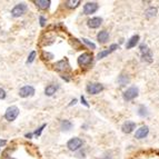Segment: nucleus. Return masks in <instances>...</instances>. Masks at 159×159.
Wrapping results in <instances>:
<instances>
[{"label":"nucleus","instance_id":"obj_9","mask_svg":"<svg viewBox=\"0 0 159 159\" xmlns=\"http://www.w3.org/2000/svg\"><path fill=\"white\" fill-rule=\"evenodd\" d=\"M98 10V3L97 2H87L84 7L85 15H91L95 14Z\"/></svg>","mask_w":159,"mask_h":159},{"label":"nucleus","instance_id":"obj_24","mask_svg":"<svg viewBox=\"0 0 159 159\" xmlns=\"http://www.w3.org/2000/svg\"><path fill=\"white\" fill-rule=\"evenodd\" d=\"M82 41H84L87 46H89L90 48H92V49H96V45H95V44H94V42L89 41V40L86 39V38H82Z\"/></svg>","mask_w":159,"mask_h":159},{"label":"nucleus","instance_id":"obj_23","mask_svg":"<svg viewBox=\"0 0 159 159\" xmlns=\"http://www.w3.org/2000/svg\"><path fill=\"white\" fill-rule=\"evenodd\" d=\"M110 52H111V51L109 50V49H107V50H103V51H101V52L98 53L97 58H98V59H103V58H105L106 56H108V55H109Z\"/></svg>","mask_w":159,"mask_h":159},{"label":"nucleus","instance_id":"obj_27","mask_svg":"<svg viewBox=\"0 0 159 159\" xmlns=\"http://www.w3.org/2000/svg\"><path fill=\"white\" fill-rule=\"evenodd\" d=\"M5 97H6V91L0 88V99H3Z\"/></svg>","mask_w":159,"mask_h":159},{"label":"nucleus","instance_id":"obj_20","mask_svg":"<svg viewBox=\"0 0 159 159\" xmlns=\"http://www.w3.org/2000/svg\"><path fill=\"white\" fill-rule=\"evenodd\" d=\"M60 127H61L62 130H70L73 128V123H70L69 120H62L61 123H60Z\"/></svg>","mask_w":159,"mask_h":159},{"label":"nucleus","instance_id":"obj_8","mask_svg":"<svg viewBox=\"0 0 159 159\" xmlns=\"http://www.w3.org/2000/svg\"><path fill=\"white\" fill-rule=\"evenodd\" d=\"M91 61H92V55L89 52L82 53L78 58V64L80 66H87V65H89Z\"/></svg>","mask_w":159,"mask_h":159},{"label":"nucleus","instance_id":"obj_11","mask_svg":"<svg viewBox=\"0 0 159 159\" xmlns=\"http://www.w3.org/2000/svg\"><path fill=\"white\" fill-rule=\"evenodd\" d=\"M135 128H136V123L134 121H126L123 125V127H121V129H123L125 134H130V132L134 131Z\"/></svg>","mask_w":159,"mask_h":159},{"label":"nucleus","instance_id":"obj_30","mask_svg":"<svg viewBox=\"0 0 159 159\" xmlns=\"http://www.w3.org/2000/svg\"><path fill=\"white\" fill-rule=\"evenodd\" d=\"M81 103H84V105H85V106H86V107H89V105H88V103H86V99H85V97H84V96H82V97H81Z\"/></svg>","mask_w":159,"mask_h":159},{"label":"nucleus","instance_id":"obj_10","mask_svg":"<svg viewBox=\"0 0 159 159\" xmlns=\"http://www.w3.org/2000/svg\"><path fill=\"white\" fill-rule=\"evenodd\" d=\"M148 134H149V128H148L147 126H142L139 129H137L135 137H136L137 139H142V138L147 137Z\"/></svg>","mask_w":159,"mask_h":159},{"label":"nucleus","instance_id":"obj_21","mask_svg":"<svg viewBox=\"0 0 159 159\" xmlns=\"http://www.w3.org/2000/svg\"><path fill=\"white\" fill-rule=\"evenodd\" d=\"M80 5V1L79 0H68L66 2V6L68 8H77V7Z\"/></svg>","mask_w":159,"mask_h":159},{"label":"nucleus","instance_id":"obj_7","mask_svg":"<svg viewBox=\"0 0 159 159\" xmlns=\"http://www.w3.org/2000/svg\"><path fill=\"white\" fill-rule=\"evenodd\" d=\"M35 95V88L32 86H25L19 90V96L23 98H28Z\"/></svg>","mask_w":159,"mask_h":159},{"label":"nucleus","instance_id":"obj_14","mask_svg":"<svg viewBox=\"0 0 159 159\" xmlns=\"http://www.w3.org/2000/svg\"><path fill=\"white\" fill-rule=\"evenodd\" d=\"M138 41H139V36H138V35L132 36L130 39L127 41V44H126V48H127V49H130V48L136 47V45L138 44Z\"/></svg>","mask_w":159,"mask_h":159},{"label":"nucleus","instance_id":"obj_34","mask_svg":"<svg viewBox=\"0 0 159 159\" xmlns=\"http://www.w3.org/2000/svg\"><path fill=\"white\" fill-rule=\"evenodd\" d=\"M6 159H12V158H6Z\"/></svg>","mask_w":159,"mask_h":159},{"label":"nucleus","instance_id":"obj_18","mask_svg":"<svg viewBox=\"0 0 159 159\" xmlns=\"http://www.w3.org/2000/svg\"><path fill=\"white\" fill-rule=\"evenodd\" d=\"M156 15H157V8H155V7H150V8H148L145 11V16L147 18L155 17Z\"/></svg>","mask_w":159,"mask_h":159},{"label":"nucleus","instance_id":"obj_1","mask_svg":"<svg viewBox=\"0 0 159 159\" xmlns=\"http://www.w3.org/2000/svg\"><path fill=\"white\" fill-rule=\"evenodd\" d=\"M140 51H141V58L144 61H147L150 64L153 61V53H151V50L147 47V45L142 44L140 45Z\"/></svg>","mask_w":159,"mask_h":159},{"label":"nucleus","instance_id":"obj_29","mask_svg":"<svg viewBox=\"0 0 159 159\" xmlns=\"http://www.w3.org/2000/svg\"><path fill=\"white\" fill-rule=\"evenodd\" d=\"M45 23H46V19L41 16V17H40V25H41V26H45Z\"/></svg>","mask_w":159,"mask_h":159},{"label":"nucleus","instance_id":"obj_25","mask_svg":"<svg viewBox=\"0 0 159 159\" xmlns=\"http://www.w3.org/2000/svg\"><path fill=\"white\" fill-rule=\"evenodd\" d=\"M35 57H36V52L35 51H31V53L29 55L28 60H27V64H31V62L35 60Z\"/></svg>","mask_w":159,"mask_h":159},{"label":"nucleus","instance_id":"obj_16","mask_svg":"<svg viewBox=\"0 0 159 159\" xmlns=\"http://www.w3.org/2000/svg\"><path fill=\"white\" fill-rule=\"evenodd\" d=\"M57 89H58V86H57V85H49V86L45 89L46 96H49V97L52 96L53 94L57 91Z\"/></svg>","mask_w":159,"mask_h":159},{"label":"nucleus","instance_id":"obj_31","mask_svg":"<svg viewBox=\"0 0 159 159\" xmlns=\"http://www.w3.org/2000/svg\"><path fill=\"white\" fill-rule=\"evenodd\" d=\"M3 145H6V140H0V147Z\"/></svg>","mask_w":159,"mask_h":159},{"label":"nucleus","instance_id":"obj_33","mask_svg":"<svg viewBox=\"0 0 159 159\" xmlns=\"http://www.w3.org/2000/svg\"><path fill=\"white\" fill-rule=\"evenodd\" d=\"M26 137H27V138H30V137H31V134H27V135H26Z\"/></svg>","mask_w":159,"mask_h":159},{"label":"nucleus","instance_id":"obj_19","mask_svg":"<svg viewBox=\"0 0 159 159\" xmlns=\"http://www.w3.org/2000/svg\"><path fill=\"white\" fill-rule=\"evenodd\" d=\"M129 81H130V79L127 75H121L118 78V82H119L120 86H125V85L129 84Z\"/></svg>","mask_w":159,"mask_h":159},{"label":"nucleus","instance_id":"obj_17","mask_svg":"<svg viewBox=\"0 0 159 159\" xmlns=\"http://www.w3.org/2000/svg\"><path fill=\"white\" fill-rule=\"evenodd\" d=\"M55 67H56L57 70H67L69 65H68V62L66 60H60V61H58L55 65Z\"/></svg>","mask_w":159,"mask_h":159},{"label":"nucleus","instance_id":"obj_15","mask_svg":"<svg viewBox=\"0 0 159 159\" xmlns=\"http://www.w3.org/2000/svg\"><path fill=\"white\" fill-rule=\"evenodd\" d=\"M35 3L42 10L49 8V6H50V1L49 0H37V1H35Z\"/></svg>","mask_w":159,"mask_h":159},{"label":"nucleus","instance_id":"obj_5","mask_svg":"<svg viewBox=\"0 0 159 159\" xmlns=\"http://www.w3.org/2000/svg\"><path fill=\"white\" fill-rule=\"evenodd\" d=\"M82 146V140L80 138H73L67 142V147L69 148V150L71 151H76L78 150L79 148Z\"/></svg>","mask_w":159,"mask_h":159},{"label":"nucleus","instance_id":"obj_22","mask_svg":"<svg viewBox=\"0 0 159 159\" xmlns=\"http://www.w3.org/2000/svg\"><path fill=\"white\" fill-rule=\"evenodd\" d=\"M138 115H139L140 117H147L149 112H148L147 108L145 106H140L139 109H138Z\"/></svg>","mask_w":159,"mask_h":159},{"label":"nucleus","instance_id":"obj_32","mask_svg":"<svg viewBox=\"0 0 159 159\" xmlns=\"http://www.w3.org/2000/svg\"><path fill=\"white\" fill-rule=\"evenodd\" d=\"M76 103H77V99H73V100H71V103H69V106H71V105H75Z\"/></svg>","mask_w":159,"mask_h":159},{"label":"nucleus","instance_id":"obj_2","mask_svg":"<svg viewBox=\"0 0 159 159\" xmlns=\"http://www.w3.org/2000/svg\"><path fill=\"white\" fill-rule=\"evenodd\" d=\"M138 94H139V90H138L137 87H130V88H128V89L123 92V97L126 101H130L132 99H135L138 96Z\"/></svg>","mask_w":159,"mask_h":159},{"label":"nucleus","instance_id":"obj_13","mask_svg":"<svg viewBox=\"0 0 159 159\" xmlns=\"http://www.w3.org/2000/svg\"><path fill=\"white\" fill-rule=\"evenodd\" d=\"M97 39H98V41L100 42V44H106V42L108 41V39H109L108 31H107V30L100 31V32L98 34V36H97Z\"/></svg>","mask_w":159,"mask_h":159},{"label":"nucleus","instance_id":"obj_4","mask_svg":"<svg viewBox=\"0 0 159 159\" xmlns=\"http://www.w3.org/2000/svg\"><path fill=\"white\" fill-rule=\"evenodd\" d=\"M27 5L23 2L21 3H18V5H16V6L14 7V9L11 10V15L14 16V17H20V16H23V14H26V11H27Z\"/></svg>","mask_w":159,"mask_h":159},{"label":"nucleus","instance_id":"obj_3","mask_svg":"<svg viewBox=\"0 0 159 159\" xmlns=\"http://www.w3.org/2000/svg\"><path fill=\"white\" fill-rule=\"evenodd\" d=\"M18 115H19V109H18V107L11 106L6 110L5 118H6L8 121H14V120L18 117Z\"/></svg>","mask_w":159,"mask_h":159},{"label":"nucleus","instance_id":"obj_28","mask_svg":"<svg viewBox=\"0 0 159 159\" xmlns=\"http://www.w3.org/2000/svg\"><path fill=\"white\" fill-rule=\"evenodd\" d=\"M116 49H118V45H116V44H114V45H111L110 47H109V50L111 51V52L116 50Z\"/></svg>","mask_w":159,"mask_h":159},{"label":"nucleus","instance_id":"obj_12","mask_svg":"<svg viewBox=\"0 0 159 159\" xmlns=\"http://www.w3.org/2000/svg\"><path fill=\"white\" fill-rule=\"evenodd\" d=\"M103 23V19L99 17H95V18H91V19L88 21V27L92 29H96L98 27H100V25Z\"/></svg>","mask_w":159,"mask_h":159},{"label":"nucleus","instance_id":"obj_6","mask_svg":"<svg viewBox=\"0 0 159 159\" xmlns=\"http://www.w3.org/2000/svg\"><path fill=\"white\" fill-rule=\"evenodd\" d=\"M103 90V86L101 84H98V82L90 84L87 86V91L89 92L90 95H97V94H99Z\"/></svg>","mask_w":159,"mask_h":159},{"label":"nucleus","instance_id":"obj_26","mask_svg":"<svg viewBox=\"0 0 159 159\" xmlns=\"http://www.w3.org/2000/svg\"><path fill=\"white\" fill-rule=\"evenodd\" d=\"M45 127H46V125H42V126H41V127H40V128H39V129H38V130H36V131H35V135H36V136H39V135H40V134H41V131H42V129L45 128Z\"/></svg>","mask_w":159,"mask_h":159}]
</instances>
